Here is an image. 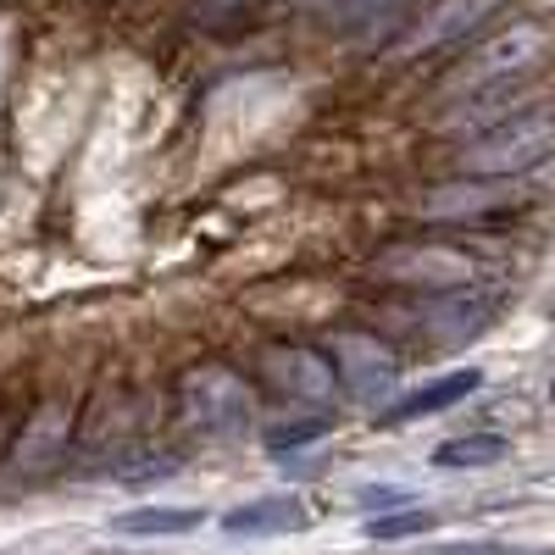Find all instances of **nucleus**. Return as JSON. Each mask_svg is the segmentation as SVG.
Here are the masks:
<instances>
[{"mask_svg": "<svg viewBox=\"0 0 555 555\" xmlns=\"http://www.w3.org/2000/svg\"><path fill=\"white\" fill-rule=\"evenodd\" d=\"M373 272L411 284V289H461L478 278V256L461 245H444V240H411V245H389L373 261Z\"/></svg>", "mask_w": 555, "mask_h": 555, "instance_id": "20e7f679", "label": "nucleus"}, {"mask_svg": "<svg viewBox=\"0 0 555 555\" xmlns=\"http://www.w3.org/2000/svg\"><path fill=\"white\" fill-rule=\"evenodd\" d=\"M334 373H339V384L356 395V400H384L389 389H395V378H400V356L378 339V334H339L334 339Z\"/></svg>", "mask_w": 555, "mask_h": 555, "instance_id": "423d86ee", "label": "nucleus"}, {"mask_svg": "<svg viewBox=\"0 0 555 555\" xmlns=\"http://www.w3.org/2000/svg\"><path fill=\"white\" fill-rule=\"evenodd\" d=\"M550 400H555V378H550Z\"/></svg>", "mask_w": 555, "mask_h": 555, "instance_id": "6ab92c4d", "label": "nucleus"}, {"mask_svg": "<svg viewBox=\"0 0 555 555\" xmlns=\"http://www.w3.org/2000/svg\"><path fill=\"white\" fill-rule=\"evenodd\" d=\"M361 505H405V494H400V489H366Z\"/></svg>", "mask_w": 555, "mask_h": 555, "instance_id": "f3484780", "label": "nucleus"}, {"mask_svg": "<svg viewBox=\"0 0 555 555\" xmlns=\"http://www.w3.org/2000/svg\"><path fill=\"white\" fill-rule=\"evenodd\" d=\"M428 555H512L505 544H444V550H428Z\"/></svg>", "mask_w": 555, "mask_h": 555, "instance_id": "dca6fc26", "label": "nucleus"}, {"mask_svg": "<svg viewBox=\"0 0 555 555\" xmlns=\"http://www.w3.org/2000/svg\"><path fill=\"white\" fill-rule=\"evenodd\" d=\"M505 444L500 434H467V439H444L439 450H434V467H450V473H461V467H494V461H505Z\"/></svg>", "mask_w": 555, "mask_h": 555, "instance_id": "f8f14e48", "label": "nucleus"}, {"mask_svg": "<svg viewBox=\"0 0 555 555\" xmlns=\"http://www.w3.org/2000/svg\"><path fill=\"white\" fill-rule=\"evenodd\" d=\"M489 322H494V300L467 289V284H461V289H439L423 311H416V328H423L428 345H439V350H455V345L478 339Z\"/></svg>", "mask_w": 555, "mask_h": 555, "instance_id": "0eeeda50", "label": "nucleus"}, {"mask_svg": "<svg viewBox=\"0 0 555 555\" xmlns=\"http://www.w3.org/2000/svg\"><path fill=\"white\" fill-rule=\"evenodd\" d=\"M267 366V384L284 395V400H300V405H328L339 395V373L322 350H306V345H272L261 356Z\"/></svg>", "mask_w": 555, "mask_h": 555, "instance_id": "39448f33", "label": "nucleus"}, {"mask_svg": "<svg viewBox=\"0 0 555 555\" xmlns=\"http://www.w3.org/2000/svg\"><path fill=\"white\" fill-rule=\"evenodd\" d=\"M328 434V416H306V423H289V428H267V450H295V444H311Z\"/></svg>", "mask_w": 555, "mask_h": 555, "instance_id": "4468645a", "label": "nucleus"}, {"mask_svg": "<svg viewBox=\"0 0 555 555\" xmlns=\"http://www.w3.org/2000/svg\"><path fill=\"white\" fill-rule=\"evenodd\" d=\"M434 522H439L434 512H395V517L366 522V533H373V539H411V533H428Z\"/></svg>", "mask_w": 555, "mask_h": 555, "instance_id": "ddd939ff", "label": "nucleus"}, {"mask_svg": "<svg viewBox=\"0 0 555 555\" xmlns=\"http://www.w3.org/2000/svg\"><path fill=\"white\" fill-rule=\"evenodd\" d=\"M222 528L240 533V539H256V533H300V528H306V505H300L295 494L250 500V505H240V512H228Z\"/></svg>", "mask_w": 555, "mask_h": 555, "instance_id": "1a4fd4ad", "label": "nucleus"}, {"mask_svg": "<svg viewBox=\"0 0 555 555\" xmlns=\"http://www.w3.org/2000/svg\"><path fill=\"white\" fill-rule=\"evenodd\" d=\"M494 7H500V0H434V7L423 12V23L400 39V56L416 62L428 51H450V44H461L467 34H478L494 17Z\"/></svg>", "mask_w": 555, "mask_h": 555, "instance_id": "6e6552de", "label": "nucleus"}, {"mask_svg": "<svg viewBox=\"0 0 555 555\" xmlns=\"http://www.w3.org/2000/svg\"><path fill=\"white\" fill-rule=\"evenodd\" d=\"M201 522H206L201 512H178V505H139V512H122V517H117V533L167 539V533H190V528H201Z\"/></svg>", "mask_w": 555, "mask_h": 555, "instance_id": "9b49d317", "label": "nucleus"}, {"mask_svg": "<svg viewBox=\"0 0 555 555\" xmlns=\"http://www.w3.org/2000/svg\"><path fill=\"white\" fill-rule=\"evenodd\" d=\"M400 7H405V0H339V12H345V23H350V28L384 23V17H395Z\"/></svg>", "mask_w": 555, "mask_h": 555, "instance_id": "2eb2a0df", "label": "nucleus"}, {"mask_svg": "<svg viewBox=\"0 0 555 555\" xmlns=\"http://www.w3.org/2000/svg\"><path fill=\"white\" fill-rule=\"evenodd\" d=\"M483 384V373H450V378H434V384H423V389H411L405 400H395L389 411H384V423L389 428H400V423H416V416H434V411H444V405H455V400H467L473 389Z\"/></svg>", "mask_w": 555, "mask_h": 555, "instance_id": "9d476101", "label": "nucleus"}, {"mask_svg": "<svg viewBox=\"0 0 555 555\" xmlns=\"http://www.w3.org/2000/svg\"><path fill=\"white\" fill-rule=\"evenodd\" d=\"M178 405L183 423H190L201 439H245L256 428V395L240 373H228L217 361H201L178 378Z\"/></svg>", "mask_w": 555, "mask_h": 555, "instance_id": "7ed1b4c3", "label": "nucleus"}, {"mask_svg": "<svg viewBox=\"0 0 555 555\" xmlns=\"http://www.w3.org/2000/svg\"><path fill=\"white\" fill-rule=\"evenodd\" d=\"M550 23L539 17H517V23H505L500 34H489L478 51H467V62H461L450 78H444V95H478V89H494V83H522L533 67H544L550 56Z\"/></svg>", "mask_w": 555, "mask_h": 555, "instance_id": "f03ea898", "label": "nucleus"}, {"mask_svg": "<svg viewBox=\"0 0 555 555\" xmlns=\"http://www.w3.org/2000/svg\"><path fill=\"white\" fill-rule=\"evenodd\" d=\"M550 156H555V106H522L478 128V139L455 156V167L473 178H522Z\"/></svg>", "mask_w": 555, "mask_h": 555, "instance_id": "f257e3e1", "label": "nucleus"}, {"mask_svg": "<svg viewBox=\"0 0 555 555\" xmlns=\"http://www.w3.org/2000/svg\"><path fill=\"white\" fill-rule=\"evenodd\" d=\"M512 555H555V550H512Z\"/></svg>", "mask_w": 555, "mask_h": 555, "instance_id": "a211bd4d", "label": "nucleus"}]
</instances>
